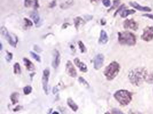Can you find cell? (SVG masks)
Here are the masks:
<instances>
[{"instance_id":"1","label":"cell","mask_w":153,"mask_h":114,"mask_svg":"<svg viewBox=\"0 0 153 114\" xmlns=\"http://www.w3.org/2000/svg\"><path fill=\"white\" fill-rule=\"evenodd\" d=\"M147 75V71L145 69L138 68L130 72L128 78L132 84L139 86L144 80H146Z\"/></svg>"},{"instance_id":"2","label":"cell","mask_w":153,"mask_h":114,"mask_svg":"<svg viewBox=\"0 0 153 114\" xmlns=\"http://www.w3.org/2000/svg\"><path fill=\"white\" fill-rule=\"evenodd\" d=\"M114 97L123 106L128 105L132 100V94L128 91L120 90L114 94Z\"/></svg>"},{"instance_id":"3","label":"cell","mask_w":153,"mask_h":114,"mask_svg":"<svg viewBox=\"0 0 153 114\" xmlns=\"http://www.w3.org/2000/svg\"><path fill=\"white\" fill-rule=\"evenodd\" d=\"M118 41L122 45L133 46L136 43V38L130 32H120L118 33Z\"/></svg>"},{"instance_id":"4","label":"cell","mask_w":153,"mask_h":114,"mask_svg":"<svg viewBox=\"0 0 153 114\" xmlns=\"http://www.w3.org/2000/svg\"><path fill=\"white\" fill-rule=\"evenodd\" d=\"M119 70V64L117 62H112L105 69L104 74L108 80H112L118 75Z\"/></svg>"},{"instance_id":"5","label":"cell","mask_w":153,"mask_h":114,"mask_svg":"<svg viewBox=\"0 0 153 114\" xmlns=\"http://www.w3.org/2000/svg\"><path fill=\"white\" fill-rule=\"evenodd\" d=\"M142 39L145 41L149 42L153 39V27L148 26L144 29L143 33L142 36Z\"/></svg>"},{"instance_id":"6","label":"cell","mask_w":153,"mask_h":114,"mask_svg":"<svg viewBox=\"0 0 153 114\" xmlns=\"http://www.w3.org/2000/svg\"><path fill=\"white\" fill-rule=\"evenodd\" d=\"M49 77V71L48 69H45L43 72L42 82V86H43V89L44 90V92L47 95L48 94Z\"/></svg>"},{"instance_id":"7","label":"cell","mask_w":153,"mask_h":114,"mask_svg":"<svg viewBox=\"0 0 153 114\" xmlns=\"http://www.w3.org/2000/svg\"><path fill=\"white\" fill-rule=\"evenodd\" d=\"M1 33L2 34V36H4L6 38V39L8 41V42L9 43V44L10 45H12V46L16 47V45L17 44V41H15L14 39H13V37L10 36V34L9 33V32H8L7 28L4 27V26L1 27Z\"/></svg>"},{"instance_id":"8","label":"cell","mask_w":153,"mask_h":114,"mask_svg":"<svg viewBox=\"0 0 153 114\" xmlns=\"http://www.w3.org/2000/svg\"><path fill=\"white\" fill-rule=\"evenodd\" d=\"M104 62V56L103 54H98L94 59V68L96 70H99L100 69Z\"/></svg>"},{"instance_id":"9","label":"cell","mask_w":153,"mask_h":114,"mask_svg":"<svg viewBox=\"0 0 153 114\" xmlns=\"http://www.w3.org/2000/svg\"><path fill=\"white\" fill-rule=\"evenodd\" d=\"M66 71L67 74L71 77L73 78L76 77L77 72L76 69L70 61H68L66 64Z\"/></svg>"},{"instance_id":"10","label":"cell","mask_w":153,"mask_h":114,"mask_svg":"<svg viewBox=\"0 0 153 114\" xmlns=\"http://www.w3.org/2000/svg\"><path fill=\"white\" fill-rule=\"evenodd\" d=\"M123 25L125 28H130L134 30H137L138 28V23L133 20H126L124 22Z\"/></svg>"},{"instance_id":"11","label":"cell","mask_w":153,"mask_h":114,"mask_svg":"<svg viewBox=\"0 0 153 114\" xmlns=\"http://www.w3.org/2000/svg\"><path fill=\"white\" fill-rule=\"evenodd\" d=\"M129 4L132 7L141 12H151L152 11V9L150 7H142L138 3H137L136 2H130Z\"/></svg>"},{"instance_id":"12","label":"cell","mask_w":153,"mask_h":114,"mask_svg":"<svg viewBox=\"0 0 153 114\" xmlns=\"http://www.w3.org/2000/svg\"><path fill=\"white\" fill-rule=\"evenodd\" d=\"M60 62V55L57 50H55L53 53V58L52 61V66L54 69L58 67Z\"/></svg>"},{"instance_id":"13","label":"cell","mask_w":153,"mask_h":114,"mask_svg":"<svg viewBox=\"0 0 153 114\" xmlns=\"http://www.w3.org/2000/svg\"><path fill=\"white\" fill-rule=\"evenodd\" d=\"M74 63L76 65L77 67H79L80 70L83 72H86L87 71V67L85 64L80 61V60L79 58H75L74 59Z\"/></svg>"},{"instance_id":"14","label":"cell","mask_w":153,"mask_h":114,"mask_svg":"<svg viewBox=\"0 0 153 114\" xmlns=\"http://www.w3.org/2000/svg\"><path fill=\"white\" fill-rule=\"evenodd\" d=\"M67 104L74 112H76L79 108L78 106L75 103V102L70 98L67 99Z\"/></svg>"},{"instance_id":"15","label":"cell","mask_w":153,"mask_h":114,"mask_svg":"<svg viewBox=\"0 0 153 114\" xmlns=\"http://www.w3.org/2000/svg\"><path fill=\"white\" fill-rule=\"evenodd\" d=\"M108 41V36L106 32L104 30H102L100 32V36L99 38V42L102 44H105Z\"/></svg>"},{"instance_id":"16","label":"cell","mask_w":153,"mask_h":114,"mask_svg":"<svg viewBox=\"0 0 153 114\" xmlns=\"http://www.w3.org/2000/svg\"><path fill=\"white\" fill-rule=\"evenodd\" d=\"M24 62L25 65L27 67V69H28L29 71H33L35 69V66L34 64H33L29 59L27 58H24Z\"/></svg>"},{"instance_id":"17","label":"cell","mask_w":153,"mask_h":114,"mask_svg":"<svg viewBox=\"0 0 153 114\" xmlns=\"http://www.w3.org/2000/svg\"><path fill=\"white\" fill-rule=\"evenodd\" d=\"M135 13V11L130 9V10H123L122 12H121L120 13V16L123 18H125L126 17H127L128 15L130 14H134Z\"/></svg>"},{"instance_id":"18","label":"cell","mask_w":153,"mask_h":114,"mask_svg":"<svg viewBox=\"0 0 153 114\" xmlns=\"http://www.w3.org/2000/svg\"><path fill=\"white\" fill-rule=\"evenodd\" d=\"M19 94L18 93H13L10 96V99L12 102V104L14 105L19 102Z\"/></svg>"},{"instance_id":"19","label":"cell","mask_w":153,"mask_h":114,"mask_svg":"<svg viewBox=\"0 0 153 114\" xmlns=\"http://www.w3.org/2000/svg\"><path fill=\"white\" fill-rule=\"evenodd\" d=\"M30 17L32 18V20H33L35 24H36V25L39 23V22L40 21L39 15L36 12H33L30 15Z\"/></svg>"},{"instance_id":"20","label":"cell","mask_w":153,"mask_h":114,"mask_svg":"<svg viewBox=\"0 0 153 114\" xmlns=\"http://www.w3.org/2000/svg\"><path fill=\"white\" fill-rule=\"evenodd\" d=\"M73 3H74L73 0H68L62 4L60 5V7L62 9H67V8L70 7V6H71L73 4Z\"/></svg>"},{"instance_id":"21","label":"cell","mask_w":153,"mask_h":114,"mask_svg":"<svg viewBox=\"0 0 153 114\" xmlns=\"http://www.w3.org/2000/svg\"><path fill=\"white\" fill-rule=\"evenodd\" d=\"M14 72L16 74H20L21 73V68L18 63H16L14 65Z\"/></svg>"},{"instance_id":"22","label":"cell","mask_w":153,"mask_h":114,"mask_svg":"<svg viewBox=\"0 0 153 114\" xmlns=\"http://www.w3.org/2000/svg\"><path fill=\"white\" fill-rule=\"evenodd\" d=\"M79 82L81 83H82L83 85L85 87H87V88H89V87H90V86H89V84H88V83L83 78H82V77H80L79 79Z\"/></svg>"},{"instance_id":"23","label":"cell","mask_w":153,"mask_h":114,"mask_svg":"<svg viewBox=\"0 0 153 114\" xmlns=\"http://www.w3.org/2000/svg\"><path fill=\"white\" fill-rule=\"evenodd\" d=\"M32 87L30 86H26L24 88V93L25 95H28L32 91Z\"/></svg>"},{"instance_id":"24","label":"cell","mask_w":153,"mask_h":114,"mask_svg":"<svg viewBox=\"0 0 153 114\" xmlns=\"http://www.w3.org/2000/svg\"><path fill=\"white\" fill-rule=\"evenodd\" d=\"M30 54L36 61H37L39 62H40L41 60H40V57L39 56H38L37 54H36L34 52H32V51L30 52Z\"/></svg>"},{"instance_id":"25","label":"cell","mask_w":153,"mask_h":114,"mask_svg":"<svg viewBox=\"0 0 153 114\" xmlns=\"http://www.w3.org/2000/svg\"><path fill=\"white\" fill-rule=\"evenodd\" d=\"M120 2V0H114V2H113V5H112V7L108 11H110V10H111L112 9H115V7H117L119 5Z\"/></svg>"},{"instance_id":"26","label":"cell","mask_w":153,"mask_h":114,"mask_svg":"<svg viewBox=\"0 0 153 114\" xmlns=\"http://www.w3.org/2000/svg\"><path fill=\"white\" fill-rule=\"evenodd\" d=\"M78 45H79V48L81 50L82 53H84L85 51V46L84 45L83 43L81 41H79L78 42Z\"/></svg>"},{"instance_id":"27","label":"cell","mask_w":153,"mask_h":114,"mask_svg":"<svg viewBox=\"0 0 153 114\" xmlns=\"http://www.w3.org/2000/svg\"><path fill=\"white\" fill-rule=\"evenodd\" d=\"M146 80L149 83H153V74L148 75Z\"/></svg>"},{"instance_id":"28","label":"cell","mask_w":153,"mask_h":114,"mask_svg":"<svg viewBox=\"0 0 153 114\" xmlns=\"http://www.w3.org/2000/svg\"><path fill=\"white\" fill-rule=\"evenodd\" d=\"M102 3L105 7H110L111 5V1L110 0H103Z\"/></svg>"},{"instance_id":"29","label":"cell","mask_w":153,"mask_h":114,"mask_svg":"<svg viewBox=\"0 0 153 114\" xmlns=\"http://www.w3.org/2000/svg\"><path fill=\"white\" fill-rule=\"evenodd\" d=\"M32 0H24V6L26 7H29L32 5Z\"/></svg>"},{"instance_id":"30","label":"cell","mask_w":153,"mask_h":114,"mask_svg":"<svg viewBox=\"0 0 153 114\" xmlns=\"http://www.w3.org/2000/svg\"><path fill=\"white\" fill-rule=\"evenodd\" d=\"M112 114H124L120 110H119L117 108H114L112 111Z\"/></svg>"},{"instance_id":"31","label":"cell","mask_w":153,"mask_h":114,"mask_svg":"<svg viewBox=\"0 0 153 114\" xmlns=\"http://www.w3.org/2000/svg\"><path fill=\"white\" fill-rule=\"evenodd\" d=\"M82 21H83L82 19L81 18H80V17H77L75 19V25H76V28L77 27V26H79L80 25V22H82Z\"/></svg>"},{"instance_id":"32","label":"cell","mask_w":153,"mask_h":114,"mask_svg":"<svg viewBox=\"0 0 153 114\" xmlns=\"http://www.w3.org/2000/svg\"><path fill=\"white\" fill-rule=\"evenodd\" d=\"M24 20L25 21V25L28 26H32L33 25L32 22L30 21L29 20H28L27 18H24Z\"/></svg>"},{"instance_id":"33","label":"cell","mask_w":153,"mask_h":114,"mask_svg":"<svg viewBox=\"0 0 153 114\" xmlns=\"http://www.w3.org/2000/svg\"><path fill=\"white\" fill-rule=\"evenodd\" d=\"M12 57H13L12 54L7 51V56L6 57V59L7 60V61L10 62L12 60Z\"/></svg>"},{"instance_id":"34","label":"cell","mask_w":153,"mask_h":114,"mask_svg":"<svg viewBox=\"0 0 153 114\" xmlns=\"http://www.w3.org/2000/svg\"><path fill=\"white\" fill-rule=\"evenodd\" d=\"M125 5H121L119 8L118 10L116 12V13H115L114 14V15H117V13H118L119 12H122L124 9H125Z\"/></svg>"},{"instance_id":"35","label":"cell","mask_w":153,"mask_h":114,"mask_svg":"<svg viewBox=\"0 0 153 114\" xmlns=\"http://www.w3.org/2000/svg\"><path fill=\"white\" fill-rule=\"evenodd\" d=\"M33 7L35 9H37L39 7V4L38 0H33Z\"/></svg>"},{"instance_id":"36","label":"cell","mask_w":153,"mask_h":114,"mask_svg":"<svg viewBox=\"0 0 153 114\" xmlns=\"http://www.w3.org/2000/svg\"><path fill=\"white\" fill-rule=\"evenodd\" d=\"M56 5V0H53L51 2V4H49V7H51V8H52V7H55V6Z\"/></svg>"},{"instance_id":"37","label":"cell","mask_w":153,"mask_h":114,"mask_svg":"<svg viewBox=\"0 0 153 114\" xmlns=\"http://www.w3.org/2000/svg\"><path fill=\"white\" fill-rule=\"evenodd\" d=\"M143 16L146 17H149V18H150V19L153 20V14H145L143 15Z\"/></svg>"},{"instance_id":"38","label":"cell","mask_w":153,"mask_h":114,"mask_svg":"<svg viewBox=\"0 0 153 114\" xmlns=\"http://www.w3.org/2000/svg\"><path fill=\"white\" fill-rule=\"evenodd\" d=\"M57 91H58V89L57 88V87H54L53 89V93L55 94L56 93H57Z\"/></svg>"},{"instance_id":"39","label":"cell","mask_w":153,"mask_h":114,"mask_svg":"<svg viewBox=\"0 0 153 114\" xmlns=\"http://www.w3.org/2000/svg\"><path fill=\"white\" fill-rule=\"evenodd\" d=\"M142 114L140 113H139V112H132V113H131V114Z\"/></svg>"},{"instance_id":"40","label":"cell","mask_w":153,"mask_h":114,"mask_svg":"<svg viewBox=\"0 0 153 114\" xmlns=\"http://www.w3.org/2000/svg\"><path fill=\"white\" fill-rule=\"evenodd\" d=\"M52 111V108H51V109H49V110L48 112V114H51V111Z\"/></svg>"},{"instance_id":"41","label":"cell","mask_w":153,"mask_h":114,"mask_svg":"<svg viewBox=\"0 0 153 114\" xmlns=\"http://www.w3.org/2000/svg\"><path fill=\"white\" fill-rule=\"evenodd\" d=\"M99 0H91V2H97Z\"/></svg>"},{"instance_id":"42","label":"cell","mask_w":153,"mask_h":114,"mask_svg":"<svg viewBox=\"0 0 153 114\" xmlns=\"http://www.w3.org/2000/svg\"><path fill=\"white\" fill-rule=\"evenodd\" d=\"M52 114H59V113L58 112H57V111H55Z\"/></svg>"},{"instance_id":"43","label":"cell","mask_w":153,"mask_h":114,"mask_svg":"<svg viewBox=\"0 0 153 114\" xmlns=\"http://www.w3.org/2000/svg\"><path fill=\"white\" fill-rule=\"evenodd\" d=\"M0 45H1V50H2V45L1 43H0Z\"/></svg>"},{"instance_id":"44","label":"cell","mask_w":153,"mask_h":114,"mask_svg":"<svg viewBox=\"0 0 153 114\" xmlns=\"http://www.w3.org/2000/svg\"><path fill=\"white\" fill-rule=\"evenodd\" d=\"M109 114V113H106V114Z\"/></svg>"}]
</instances>
